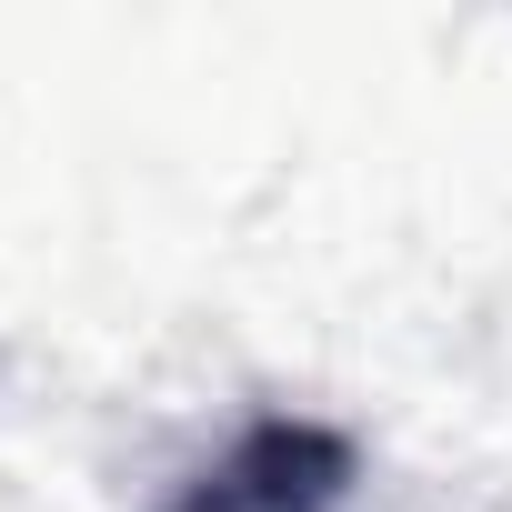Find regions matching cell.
<instances>
[{"mask_svg": "<svg viewBox=\"0 0 512 512\" xmlns=\"http://www.w3.org/2000/svg\"><path fill=\"white\" fill-rule=\"evenodd\" d=\"M352 492V442L322 422H251L171 512H332Z\"/></svg>", "mask_w": 512, "mask_h": 512, "instance_id": "obj_1", "label": "cell"}]
</instances>
